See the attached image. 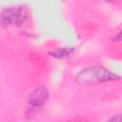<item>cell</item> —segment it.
<instances>
[{
    "mask_svg": "<svg viewBox=\"0 0 122 122\" xmlns=\"http://www.w3.org/2000/svg\"><path fill=\"white\" fill-rule=\"evenodd\" d=\"M106 2H112V3H114V2H117V1H120V0H104Z\"/></svg>",
    "mask_w": 122,
    "mask_h": 122,
    "instance_id": "cell-6",
    "label": "cell"
},
{
    "mask_svg": "<svg viewBox=\"0 0 122 122\" xmlns=\"http://www.w3.org/2000/svg\"><path fill=\"white\" fill-rule=\"evenodd\" d=\"M49 99V91L45 86L35 88L28 97V114L33 113L36 110L41 108Z\"/></svg>",
    "mask_w": 122,
    "mask_h": 122,
    "instance_id": "cell-2",
    "label": "cell"
},
{
    "mask_svg": "<svg viewBox=\"0 0 122 122\" xmlns=\"http://www.w3.org/2000/svg\"><path fill=\"white\" fill-rule=\"evenodd\" d=\"M115 40L117 41H122V30L118 32V34L115 36Z\"/></svg>",
    "mask_w": 122,
    "mask_h": 122,
    "instance_id": "cell-5",
    "label": "cell"
},
{
    "mask_svg": "<svg viewBox=\"0 0 122 122\" xmlns=\"http://www.w3.org/2000/svg\"><path fill=\"white\" fill-rule=\"evenodd\" d=\"M27 14L21 8H7L2 10L1 20L3 26L21 25L25 22Z\"/></svg>",
    "mask_w": 122,
    "mask_h": 122,
    "instance_id": "cell-3",
    "label": "cell"
},
{
    "mask_svg": "<svg viewBox=\"0 0 122 122\" xmlns=\"http://www.w3.org/2000/svg\"><path fill=\"white\" fill-rule=\"evenodd\" d=\"M119 76L108 71L101 66H91L80 71L75 78V81L82 86H90L100 84L108 81L118 80Z\"/></svg>",
    "mask_w": 122,
    "mask_h": 122,
    "instance_id": "cell-1",
    "label": "cell"
},
{
    "mask_svg": "<svg viewBox=\"0 0 122 122\" xmlns=\"http://www.w3.org/2000/svg\"><path fill=\"white\" fill-rule=\"evenodd\" d=\"M72 51V49H69V48H66V49H58L52 52H51V55H52L53 57L57 58V59H62V58H65L67 56H69Z\"/></svg>",
    "mask_w": 122,
    "mask_h": 122,
    "instance_id": "cell-4",
    "label": "cell"
}]
</instances>
